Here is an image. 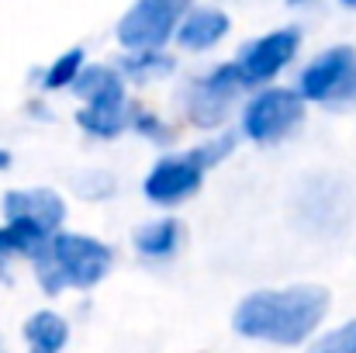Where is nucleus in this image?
<instances>
[{
  "label": "nucleus",
  "mask_w": 356,
  "mask_h": 353,
  "mask_svg": "<svg viewBox=\"0 0 356 353\" xmlns=\"http://www.w3.org/2000/svg\"><path fill=\"white\" fill-rule=\"evenodd\" d=\"M242 77H238L236 63L229 66H218L215 73H208L204 80H197L187 94V118L191 125L197 128H218L225 118H229V108L236 101V94L242 91Z\"/></svg>",
  "instance_id": "1a4fd4ad"
},
{
  "label": "nucleus",
  "mask_w": 356,
  "mask_h": 353,
  "mask_svg": "<svg viewBox=\"0 0 356 353\" xmlns=\"http://www.w3.org/2000/svg\"><path fill=\"white\" fill-rule=\"evenodd\" d=\"M3 219L14 226H28L31 233H38L42 239L59 235V226L66 219V201L49 191V187H31V191H7L3 201Z\"/></svg>",
  "instance_id": "9d476101"
},
{
  "label": "nucleus",
  "mask_w": 356,
  "mask_h": 353,
  "mask_svg": "<svg viewBox=\"0 0 356 353\" xmlns=\"http://www.w3.org/2000/svg\"><path fill=\"white\" fill-rule=\"evenodd\" d=\"M177 235H180V229H177L173 219H159V222H149V226L135 229V246L145 256H166V253H173Z\"/></svg>",
  "instance_id": "ddd939ff"
},
{
  "label": "nucleus",
  "mask_w": 356,
  "mask_h": 353,
  "mask_svg": "<svg viewBox=\"0 0 356 353\" xmlns=\"http://www.w3.org/2000/svg\"><path fill=\"white\" fill-rule=\"evenodd\" d=\"M236 139L232 135H222L218 142H208L201 149H191V152H180V156H166L152 166V173L145 177L142 191L149 201L170 208V205H180L187 201L191 194H197V187L204 184V173L222 163L229 152H232Z\"/></svg>",
  "instance_id": "7ed1b4c3"
},
{
  "label": "nucleus",
  "mask_w": 356,
  "mask_h": 353,
  "mask_svg": "<svg viewBox=\"0 0 356 353\" xmlns=\"http://www.w3.org/2000/svg\"><path fill=\"white\" fill-rule=\"evenodd\" d=\"M329 301H332V295L322 284H291V288L252 291L238 301L236 315H232V329L245 340L298 347L318 329V322L329 312Z\"/></svg>",
  "instance_id": "f257e3e1"
},
{
  "label": "nucleus",
  "mask_w": 356,
  "mask_h": 353,
  "mask_svg": "<svg viewBox=\"0 0 356 353\" xmlns=\"http://www.w3.org/2000/svg\"><path fill=\"white\" fill-rule=\"evenodd\" d=\"M229 28H232L229 14H222V10H215V7H197V10H191V14L184 17V24H180V31H177V42H180L184 49L204 52V49L218 45V42L229 35Z\"/></svg>",
  "instance_id": "9b49d317"
},
{
  "label": "nucleus",
  "mask_w": 356,
  "mask_h": 353,
  "mask_svg": "<svg viewBox=\"0 0 356 353\" xmlns=\"http://www.w3.org/2000/svg\"><path fill=\"white\" fill-rule=\"evenodd\" d=\"M298 94L312 104L325 108H350L356 104V49L353 45H332L322 56L308 63L301 73Z\"/></svg>",
  "instance_id": "423d86ee"
},
{
  "label": "nucleus",
  "mask_w": 356,
  "mask_h": 353,
  "mask_svg": "<svg viewBox=\"0 0 356 353\" xmlns=\"http://www.w3.org/2000/svg\"><path fill=\"white\" fill-rule=\"evenodd\" d=\"M298 45H301V31L298 28H277V31L249 42L236 59V70H238V77H242V84L245 87H256V84L273 80L294 59Z\"/></svg>",
  "instance_id": "6e6552de"
},
{
  "label": "nucleus",
  "mask_w": 356,
  "mask_h": 353,
  "mask_svg": "<svg viewBox=\"0 0 356 353\" xmlns=\"http://www.w3.org/2000/svg\"><path fill=\"white\" fill-rule=\"evenodd\" d=\"M83 70H87V66H83V49H70V52H63V56L49 66V73H45V91L73 87V84L80 80Z\"/></svg>",
  "instance_id": "4468645a"
},
{
  "label": "nucleus",
  "mask_w": 356,
  "mask_h": 353,
  "mask_svg": "<svg viewBox=\"0 0 356 353\" xmlns=\"http://www.w3.org/2000/svg\"><path fill=\"white\" fill-rule=\"evenodd\" d=\"M115 263V253L108 242L90 239L76 233L52 235L38 256H35V274L49 295H59L63 288H94L108 277Z\"/></svg>",
  "instance_id": "f03ea898"
},
{
  "label": "nucleus",
  "mask_w": 356,
  "mask_h": 353,
  "mask_svg": "<svg viewBox=\"0 0 356 353\" xmlns=\"http://www.w3.org/2000/svg\"><path fill=\"white\" fill-rule=\"evenodd\" d=\"M291 3H301V0H291Z\"/></svg>",
  "instance_id": "6ab92c4d"
},
{
  "label": "nucleus",
  "mask_w": 356,
  "mask_h": 353,
  "mask_svg": "<svg viewBox=\"0 0 356 353\" xmlns=\"http://www.w3.org/2000/svg\"><path fill=\"white\" fill-rule=\"evenodd\" d=\"M301 118H305V97L294 91L273 87V91H263L259 97L249 101V108L242 115V128L252 142L270 146V142L287 139L301 125Z\"/></svg>",
  "instance_id": "0eeeda50"
},
{
  "label": "nucleus",
  "mask_w": 356,
  "mask_h": 353,
  "mask_svg": "<svg viewBox=\"0 0 356 353\" xmlns=\"http://www.w3.org/2000/svg\"><path fill=\"white\" fill-rule=\"evenodd\" d=\"M343 3H346V7H356V0H343Z\"/></svg>",
  "instance_id": "a211bd4d"
},
{
  "label": "nucleus",
  "mask_w": 356,
  "mask_h": 353,
  "mask_svg": "<svg viewBox=\"0 0 356 353\" xmlns=\"http://www.w3.org/2000/svg\"><path fill=\"white\" fill-rule=\"evenodd\" d=\"M191 14V0H135L118 21L115 35L131 52H159Z\"/></svg>",
  "instance_id": "39448f33"
},
{
  "label": "nucleus",
  "mask_w": 356,
  "mask_h": 353,
  "mask_svg": "<svg viewBox=\"0 0 356 353\" xmlns=\"http://www.w3.org/2000/svg\"><path fill=\"white\" fill-rule=\"evenodd\" d=\"M24 340H28V353H59L70 343V326L56 312H35L24 322Z\"/></svg>",
  "instance_id": "f8f14e48"
},
{
  "label": "nucleus",
  "mask_w": 356,
  "mask_h": 353,
  "mask_svg": "<svg viewBox=\"0 0 356 353\" xmlns=\"http://www.w3.org/2000/svg\"><path fill=\"white\" fill-rule=\"evenodd\" d=\"M312 353H356V319L350 322H343L339 329H332V333H325Z\"/></svg>",
  "instance_id": "2eb2a0df"
},
{
  "label": "nucleus",
  "mask_w": 356,
  "mask_h": 353,
  "mask_svg": "<svg viewBox=\"0 0 356 353\" xmlns=\"http://www.w3.org/2000/svg\"><path fill=\"white\" fill-rule=\"evenodd\" d=\"M124 70L128 73H135V77H156V73H166V70H173V63L166 59V56H159V52H135L131 59H124Z\"/></svg>",
  "instance_id": "dca6fc26"
},
{
  "label": "nucleus",
  "mask_w": 356,
  "mask_h": 353,
  "mask_svg": "<svg viewBox=\"0 0 356 353\" xmlns=\"http://www.w3.org/2000/svg\"><path fill=\"white\" fill-rule=\"evenodd\" d=\"M73 91H76V97L87 101V108L76 115V121L90 135L115 139L128 121H135L131 118V104L124 101L121 77L111 66H87L80 73V80L73 84Z\"/></svg>",
  "instance_id": "20e7f679"
},
{
  "label": "nucleus",
  "mask_w": 356,
  "mask_h": 353,
  "mask_svg": "<svg viewBox=\"0 0 356 353\" xmlns=\"http://www.w3.org/2000/svg\"><path fill=\"white\" fill-rule=\"evenodd\" d=\"M10 166V152L7 149H0V170H7Z\"/></svg>",
  "instance_id": "f3484780"
}]
</instances>
